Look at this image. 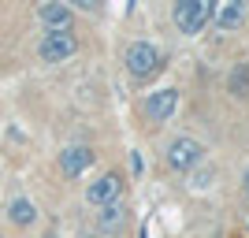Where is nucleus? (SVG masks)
<instances>
[{
  "label": "nucleus",
  "mask_w": 249,
  "mask_h": 238,
  "mask_svg": "<svg viewBox=\"0 0 249 238\" xmlns=\"http://www.w3.org/2000/svg\"><path fill=\"white\" fill-rule=\"evenodd\" d=\"M115 197H119V175H112V171H108V175H101L97 179V183H89V190H86V201H89V205H112Z\"/></svg>",
  "instance_id": "0eeeda50"
},
{
  "label": "nucleus",
  "mask_w": 249,
  "mask_h": 238,
  "mask_svg": "<svg viewBox=\"0 0 249 238\" xmlns=\"http://www.w3.org/2000/svg\"><path fill=\"white\" fill-rule=\"evenodd\" d=\"M212 19L223 26V30H238L242 26V19H246V8H242L238 0H223L216 11H212Z\"/></svg>",
  "instance_id": "1a4fd4ad"
},
{
  "label": "nucleus",
  "mask_w": 249,
  "mask_h": 238,
  "mask_svg": "<svg viewBox=\"0 0 249 238\" xmlns=\"http://www.w3.org/2000/svg\"><path fill=\"white\" fill-rule=\"evenodd\" d=\"M208 183H212V171H197V175H194V186H208Z\"/></svg>",
  "instance_id": "ddd939ff"
},
{
  "label": "nucleus",
  "mask_w": 249,
  "mask_h": 238,
  "mask_svg": "<svg viewBox=\"0 0 249 238\" xmlns=\"http://www.w3.org/2000/svg\"><path fill=\"white\" fill-rule=\"evenodd\" d=\"M227 86H231V93H238V97H246V93H249V67H246V63L231 71Z\"/></svg>",
  "instance_id": "9b49d317"
},
{
  "label": "nucleus",
  "mask_w": 249,
  "mask_h": 238,
  "mask_svg": "<svg viewBox=\"0 0 249 238\" xmlns=\"http://www.w3.org/2000/svg\"><path fill=\"white\" fill-rule=\"evenodd\" d=\"M74 49H78V41H74L71 30H49L41 37V45H37V56L45 63H60L67 56H74Z\"/></svg>",
  "instance_id": "20e7f679"
},
{
  "label": "nucleus",
  "mask_w": 249,
  "mask_h": 238,
  "mask_svg": "<svg viewBox=\"0 0 249 238\" xmlns=\"http://www.w3.org/2000/svg\"><path fill=\"white\" fill-rule=\"evenodd\" d=\"M160 67H164V52L156 49V45L134 41L130 49H126V71L134 74V78H153Z\"/></svg>",
  "instance_id": "f03ea898"
},
{
  "label": "nucleus",
  "mask_w": 249,
  "mask_h": 238,
  "mask_svg": "<svg viewBox=\"0 0 249 238\" xmlns=\"http://www.w3.org/2000/svg\"><path fill=\"white\" fill-rule=\"evenodd\" d=\"M212 4L208 0H178L175 4V26H178V34H186V37H194V34H201L205 30V22L212 19Z\"/></svg>",
  "instance_id": "f257e3e1"
},
{
  "label": "nucleus",
  "mask_w": 249,
  "mask_h": 238,
  "mask_svg": "<svg viewBox=\"0 0 249 238\" xmlns=\"http://www.w3.org/2000/svg\"><path fill=\"white\" fill-rule=\"evenodd\" d=\"M86 238H101V235H86Z\"/></svg>",
  "instance_id": "4468645a"
},
{
  "label": "nucleus",
  "mask_w": 249,
  "mask_h": 238,
  "mask_svg": "<svg viewBox=\"0 0 249 238\" xmlns=\"http://www.w3.org/2000/svg\"><path fill=\"white\" fill-rule=\"evenodd\" d=\"M89 164H93V153H89L86 145H67V149L60 153V171L67 179H78Z\"/></svg>",
  "instance_id": "423d86ee"
},
{
  "label": "nucleus",
  "mask_w": 249,
  "mask_h": 238,
  "mask_svg": "<svg viewBox=\"0 0 249 238\" xmlns=\"http://www.w3.org/2000/svg\"><path fill=\"white\" fill-rule=\"evenodd\" d=\"M246 186H249V171H246Z\"/></svg>",
  "instance_id": "2eb2a0df"
},
{
  "label": "nucleus",
  "mask_w": 249,
  "mask_h": 238,
  "mask_svg": "<svg viewBox=\"0 0 249 238\" xmlns=\"http://www.w3.org/2000/svg\"><path fill=\"white\" fill-rule=\"evenodd\" d=\"M37 15H41V22L49 30H71V19H74L67 4H41Z\"/></svg>",
  "instance_id": "6e6552de"
},
{
  "label": "nucleus",
  "mask_w": 249,
  "mask_h": 238,
  "mask_svg": "<svg viewBox=\"0 0 249 238\" xmlns=\"http://www.w3.org/2000/svg\"><path fill=\"white\" fill-rule=\"evenodd\" d=\"M119 223H123V208H119V201L104 205V208H101V227H104V231H115Z\"/></svg>",
  "instance_id": "f8f14e48"
},
{
  "label": "nucleus",
  "mask_w": 249,
  "mask_h": 238,
  "mask_svg": "<svg viewBox=\"0 0 249 238\" xmlns=\"http://www.w3.org/2000/svg\"><path fill=\"white\" fill-rule=\"evenodd\" d=\"M8 216H11V223L26 227V223H34V220H37V208H34V201H26V197H15V201H11V208H8Z\"/></svg>",
  "instance_id": "9d476101"
},
{
  "label": "nucleus",
  "mask_w": 249,
  "mask_h": 238,
  "mask_svg": "<svg viewBox=\"0 0 249 238\" xmlns=\"http://www.w3.org/2000/svg\"><path fill=\"white\" fill-rule=\"evenodd\" d=\"M45 238H52V235H45Z\"/></svg>",
  "instance_id": "dca6fc26"
},
{
  "label": "nucleus",
  "mask_w": 249,
  "mask_h": 238,
  "mask_svg": "<svg viewBox=\"0 0 249 238\" xmlns=\"http://www.w3.org/2000/svg\"><path fill=\"white\" fill-rule=\"evenodd\" d=\"M205 160V145L197 138H175V142L167 145V164L175 167V171H194V167Z\"/></svg>",
  "instance_id": "7ed1b4c3"
},
{
  "label": "nucleus",
  "mask_w": 249,
  "mask_h": 238,
  "mask_svg": "<svg viewBox=\"0 0 249 238\" xmlns=\"http://www.w3.org/2000/svg\"><path fill=\"white\" fill-rule=\"evenodd\" d=\"M175 108H178V90H156V93H149V101H145V115L153 123L171 119Z\"/></svg>",
  "instance_id": "39448f33"
}]
</instances>
